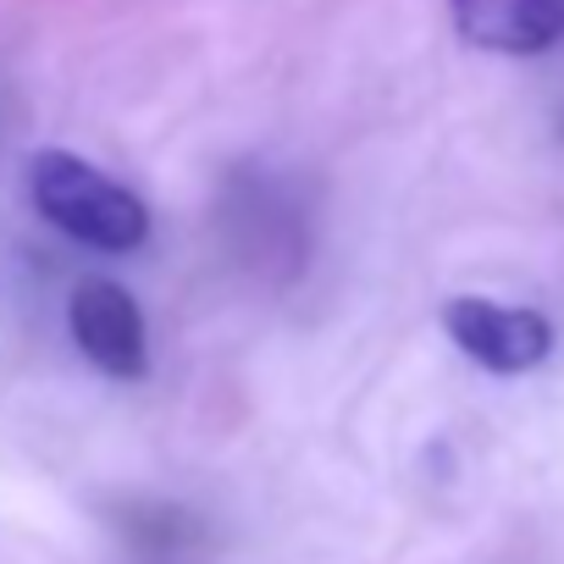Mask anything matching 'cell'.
Masks as SVG:
<instances>
[{
	"label": "cell",
	"instance_id": "6da1fadb",
	"mask_svg": "<svg viewBox=\"0 0 564 564\" xmlns=\"http://www.w3.org/2000/svg\"><path fill=\"white\" fill-rule=\"evenodd\" d=\"M29 194L51 227H62L67 238L106 249V254H128L150 232L139 194H128L122 183H111L106 172H95L89 161H78L67 150H40L29 161Z\"/></svg>",
	"mask_w": 564,
	"mask_h": 564
},
{
	"label": "cell",
	"instance_id": "7a4b0ae2",
	"mask_svg": "<svg viewBox=\"0 0 564 564\" xmlns=\"http://www.w3.org/2000/svg\"><path fill=\"white\" fill-rule=\"evenodd\" d=\"M443 327L448 338L487 371L498 377H514V371H531L547 360L553 349V327L536 316V311H520V305H498V300H448L443 305Z\"/></svg>",
	"mask_w": 564,
	"mask_h": 564
},
{
	"label": "cell",
	"instance_id": "3957f363",
	"mask_svg": "<svg viewBox=\"0 0 564 564\" xmlns=\"http://www.w3.org/2000/svg\"><path fill=\"white\" fill-rule=\"evenodd\" d=\"M73 338L78 349L106 371V377H144L150 355H144V316L133 305V294L111 276H84L73 289Z\"/></svg>",
	"mask_w": 564,
	"mask_h": 564
},
{
	"label": "cell",
	"instance_id": "277c9868",
	"mask_svg": "<svg viewBox=\"0 0 564 564\" xmlns=\"http://www.w3.org/2000/svg\"><path fill=\"white\" fill-rule=\"evenodd\" d=\"M454 29L498 56H536L564 40V0H448Z\"/></svg>",
	"mask_w": 564,
	"mask_h": 564
}]
</instances>
